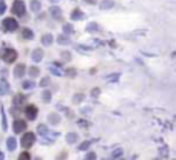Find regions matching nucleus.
<instances>
[{"instance_id":"f257e3e1","label":"nucleus","mask_w":176,"mask_h":160,"mask_svg":"<svg viewBox=\"0 0 176 160\" xmlns=\"http://www.w3.org/2000/svg\"><path fill=\"white\" fill-rule=\"evenodd\" d=\"M0 59H2L5 63H12L17 60V51L11 49V48H3L0 51Z\"/></svg>"},{"instance_id":"f03ea898","label":"nucleus","mask_w":176,"mask_h":160,"mask_svg":"<svg viewBox=\"0 0 176 160\" xmlns=\"http://www.w3.org/2000/svg\"><path fill=\"white\" fill-rule=\"evenodd\" d=\"M34 142H36V134H34V132H23L22 140H20V145L23 146L25 149L31 148V146L34 145Z\"/></svg>"},{"instance_id":"7ed1b4c3","label":"nucleus","mask_w":176,"mask_h":160,"mask_svg":"<svg viewBox=\"0 0 176 160\" xmlns=\"http://www.w3.org/2000/svg\"><path fill=\"white\" fill-rule=\"evenodd\" d=\"M12 12H14L16 16H19V17L25 16L26 8H25L23 0H14V3H12Z\"/></svg>"},{"instance_id":"20e7f679","label":"nucleus","mask_w":176,"mask_h":160,"mask_svg":"<svg viewBox=\"0 0 176 160\" xmlns=\"http://www.w3.org/2000/svg\"><path fill=\"white\" fill-rule=\"evenodd\" d=\"M17 28H19V23H17V20H16V19H12V17H6V19L3 20V29H5L6 32L16 31Z\"/></svg>"},{"instance_id":"39448f33","label":"nucleus","mask_w":176,"mask_h":160,"mask_svg":"<svg viewBox=\"0 0 176 160\" xmlns=\"http://www.w3.org/2000/svg\"><path fill=\"white\" fill-rule=\"evenodd\" d=\"M37 112H39V109L36 108L34 105H26L25 106V115H26L28 120H34L37 117Z\"/></svg>"},{"instance_id":"423d86ee","label":"nucleus","mask_w":176,"mask_h":160,"mask_svg":"<svg viewBox=\"0 0 176 160\" xmlns=\"http://www.w3.org/2000/svg\"><path fill=\"white\" fill-rule=\"evenodd\" d=\"M12 128H14V132H17V134H20V132L26 131V122L22 118H17L14 120V125H12Z\"/></svg>"},{"instance_id":"0eeeda50","label":"nucleus","mask_w":176,"mask_h":160,"mask_svg":"<svg viewBox=\"0 0 176 160\" xmlns=\"http://www.w3.org/2000/svg\"><path fill=\"white\" fill-rule=\"evenodd\" d=\"M25 69H26V66H25L23 63H19V65L16 66V69H14V75H16V77H22V75L25 74Z\"/></svg>"},{"instance_id":"6e6552de","label":"nucleus","mask_w":176,"mask_h":160,"mask_svg":"<svg viewBox=\"0 0 176 160\" xmlns=\"http://www.w3.org/2000/svg\"><path fill=\"white\" fill-rule=\"evenodd\" d=\"M42 57H43V51L42 49H34V52H33V60L34 62H40L42 60Z\"/></svg>"},{"instance_id":"1a4fd4ad","label":"nucleus","mask_w":176,"mask_h":160,"mask_svg":"<svg viewBox=\"0 0 176 160\" xmlns=\"http://www.w3.org/2000/svg\"><path fill=\"white\" fill-rule=\"evenodd\" d=\"M50 11H51V14H53L54 17H56L57 20H62V11H60V8H57V6H53Z\"/></svg>"},{"instance_id":"9d476101","label":"nucleus","mask_w":176,"mask_h":160,"mask_svg":"<svg viewBox=\"0 0 176 160\" xmlns=\"http://www.w3.org/2000/svg\"><path fill=\"white\" fill-rule=\"evenodd\" d=\"M25 100H26V97H25L23 94H17V96L14 97V105H16V106H22V105L25 103Z\"/></svg>"},{"instance_id":"9b49d317","label":"nucleus","mask_w":176,"mask_h":160,"mask_svg":"<svg viewBox=\"0 0 176 160\" xmlns=\"http://www.w3.org/2000/svg\"><path fill=\"white\" fill-rule=\"evenodd\" d=\"M0 94L2 96L8 94V82L6 80H2V82H0Z\"/></svg>"},{"instance_id":"f8f14e48","label":"nucleus","mask_w":176,"mask_h":160,"mask_svg":"<svg viewBox=\"0 0 176 160\" xmlns=\"http://www.w3.org/2000/svg\"><path fill=\"white\" fill-rule=\"evenodd\" d=\"M22 37L26 38V40L33 38V31H31L30 28H23V29H22Z\"/></svg>"},{"instance_id":"ddd939ff","label":"nucleus","mask_w":176,"mask_h":160,"mask_svg":"<svg viewBox=\"0 0 176 160\" xmlns=\"http://www.w3.org/2000/svg\"><path fill=\"white\" fill-rule=\"evenodd\" d=\"M42 43H43V45H51V43H53V35H51V34L43 35V37H42Z\"/></svg>"},{"instance_id":"4468645a","label":"nucleus","mask_w":176,"mask_h":160,"mask_svg":"<svg viewBox=\"0 0 176 160\" xmlns=\"http://www.w3.org/2000/svg\"><path fill=\"white\" fill-rule=\"evenodd\" d=\"M50 123H53V125L59 123V115H57V114H51V115H50Z\"/></svg>"},{"instance_id":"2eb2a0df","label":"nucleus","mask_w":176,"mask_h":160,"mask_svg":"<svg viewBox=\"0 0 176 160\" xmlns=\"http://www.w3.org/2000/svg\"><path fill=\"white\" fill-rule=\"evenodd\" d=\"M8 149L9 151H14L16 149V140L14 139H9L8 140Z\"/></svg>"},{"instance_id":"dca6fc26","label":"nucleus","mask_w":176,"mask_h":160,"mask_svg":"<svg viewBox=\"0 0 176 160\" xmlns=\"http://www.w3.org/2000/svg\"><path fill=\"white\" fill-rule=\"evenodd\" d=\"M77 17H82V12H80L79 9H76L74 12H71V19L74 20V19H77Z\"/></svg>"},{"instance_id":"f3484780","label":"nucleus","mask_w":176,"mask_h":160,"mask_svg":"<svg viewBox=\"0 0 176 160\" xmlns=\"http://www.w3.org/2000/svg\"><path fill=\"white\" fill-rule=\"evenodd\" d=\"M30 74L34 77V75H39V68L37 66H33V68H30Z\"/></svg>"},{"instance_id":"a211bd4d","label":"nucleus","mask_w":176,"mask_h":160,"mask_svg":"<svg viewBox=\"0 0 176 160\" xmlns=\"http://www.w3.org/2000/svg\"><path fill=\"white\" fill-rule=\"evenodd\" d=\"M31 8H33V11H39V9H40V3H39V2H34V0H33Z\"/></svg>"},{"instance_id":"6ab92c4d","label":"nucleus","mask_w":176,"mask_h":160,"mask_svg":"<svg viewBox=\"0 0 176 160\" xmlns=\"http://www.w3.org/2000/svg\"><path fill=\"white\" fill-rule=\"evenodd\" d=\"M63 31H65L66 34H70V32L73 31V28H71V26H70V25H63Z\"/></svg>"},{"instance_id":"aec40b11","label":"nucleus","mask_w":176,"mask_h":160,"mask_svg":"<svg viewBox=\"0 0 176 160\" xmlns=\"http://www.w3.org/2000/svg\"><path fill=\"white\" fill-rule=\"evenodd\" d=\"M48 83H50V78L45 77V78H42V83H40V85H42V86H46Z\"/></svg>"},{"instance_id":"412c9836","label":"nucleus","mask_w":176,"mask_h":160,"mask_svg":"<svg viewBox=\"0 0 176 160\" xmlns=\"http://www.w3.org/2000/svg\"><path fill=\"white\" fill-rule=\"evenodd\" d=\"M19 158H30V154H28V152L25 151V152H22V154L19 155Z\"/></svg>"},{"instance_id":"4be33fe9","label":"nucleus","mask_w":176,"mask_h":160,"mask_svg":"<svg viewBox=\"0 0 176 160\" xmlns=\"http://www.w3.org/2000/svg\"><path fill=\"white\" fill-rule=\"evenodd\" d=\"M51 96H50V92H43V100H50Z\"/></svg>"},{"instance_id":"5701e85b","label":"nucleus","mask_w":176,"mask_h":160,"mask_svg":"<svg viewBox=\"0 0 176 160\" xmlns=\"http://www.w3.org/2000/svg\"><path fill=\"white\" fill-rule=\"evenodd\" d=\"M59 43H66V37H59Z\"/></svg>"},{"instance_id":"b1692460","label":"nucleus","mask_w":176,"mask_h":160,"mask_svg":"<svg viewBox=\"0 0 176 160\" xmlns=\"http://www.w3.org/2000/svg\"><path fill=\"white\" fill-rule=\"evenodd\" d=\"M5 11V3L2 2V5H0V12H3Z\"/></svg>"},{"instance_id":"393cba45","label":"nucleus","mask_w":176,"mask_h":160,"mask_svg":"<svg viewBox=\"0 0 176 160\" xmlns=\"http://www.w3.org/2000/svg\"><path fill=\"white\" fill-rule=\"evenodd\" d=\"M68 56H70V54H68V52H63V59H65V60H68V59H70Z\"/></svg>"},{"instance_id":"a878e982","label":"nucleus","mask_w":176,"mask_h":160,"mask_svg":"<svg viewBox=\"0 0 176 160\" xmlns=\"http://www.w3.org/2000/svg\"><path fill=\"white\" fill-rule=\"evenodd\" d=\"M76 139H77L76 136H68V140H76Z\"/></svg>"},{"instance_id":"bb28decb","label":"nucleus","mask_w":176,"mask_h":160,"mask_svg":"<svg viewBox=\"0 0 176 160\" xmlns=\"http://www.w3.org/2000/svg\"><path fill=\"white\" fill-rule=\"evenodd\" d=\"M51 2H59V0H51Z\"/></svg>"}]
</instances>
